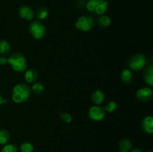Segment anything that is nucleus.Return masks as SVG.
Segmentation results:
<instances>
[{"instance_id": "nucleus-1", "label": "nucleus", "mask_w": 153, "mask_h": 152, "mask_svg": "<svg viewBox=\"0 0 153 152\" xmlns=\"http://www.w3.org/2000/svg\"><path fill=\"white\" fill-rule=\"evenodd\" d=\"M31 92V87L26 83L20 82L13 86L12 90V100L16 104H22L28 99Z\"/></svg>"}, {"instance_id": "nucleus-2", "label": "nucleus", "mask_w": 153, "mask_h": 152, "mask_svg": "<svg viewBox=\"0 0 153 152\" xmlns=\"http://www.w3.org/2000/svg\"><path fill=\"white\" fill-rule=\"evenodd\" d=\"M7 63L17 72H22L27 69V60L21 52L12 53L7 58Z\"/></svg>"}, {"instance_id": "nucleus-3", "label": "nucleus", "mask_w": 153, "mask_h": 152, "mask_svg": "<svg viewBox=\"0 0 153 152\" xmlns=\"http://www.w3.org/2000/svg\"><path fill=\"white\" fill-rule=\"evenodd\" d=\"M108 2L106 0H89L86 4L88 10L97 15H103L106 12Z\"/></svg>"}, {"instance_id": "nucleus-4", "label": "nucleus", "mask_w": 153, "mask_h": 152, "mask_svg": "<svg viewBox=\"0 0 153 152\" xmlns=\"http://www.w3.org/2000/svg\"><path fill=\"white\" fill-rule=\"evenodd\" d=\"M146 64V58L143 54H136L131 56L128 61L129 69L134 72H139L143 69Z\"/></svg>"}, {"instance_id": "nucleus-5", "label": "nucleus", "mask_w": 153, "mask_h": 152, "mask_svg": "<svg viewBox=\"0 0 153 152\" xmlns=\"http://www.w3.org/2000/svg\"><path fill=\"white\" fill-rule=\"evenodd\" d=\"M28 31L31 35L36 40L42 39L46 35V28L44 25L38 20H34L30 23Z\"/></svg>"}, {"instance_id": "nucleus-6", "label": "nucleus", "mask_w": 153, "mask_h": 152, "mask_svg": "<svg viewBox=\"0 0 153 152\" xmlns=\"http://www.w3.org/2000/svg\"><path fill=\"white\" fill-rule=\"evenodd\" d=\"M94 24H95V22L92 16H82L76 19L75 25L79 31L87 32V31H91L94 28Z\"/></svg>"}, {"instance_id": "nucleus-7", "label": "nucleus", "mask_w": 153, "mask_h": 152, "mask_svg": "<svg viewBox=\"0 0 153 152\" xmlns=\"http://www.w3.org/2000/svg\"><path fill=\"white\" fill-rule=\"evenodd\" d=\"M106 115V112L104 107H101L100 105L92 106L89 109L88 111V116L92 121L94 122H100L105 118Z\"/></svg>"}, {"instance_id": "nucleus-8", "label": "nucleus", "mask_w": 153, "mask_h": 152, "mask_svg": "<svg viewBox=\"0 0 153 152\" xmlns=\"http://www.w3.org/2000/svg\"><path fill=\"white\" fill-rule=\"evenodd\" d=\"M153 97V91L149 87L140 88L136 92V98L142 102H147Z\"/></svg>"}, {"instance_id": "nucleus-9", "label": "nucleus", "mask_w": 153, "mask_h": 152, "mask_svg": "<svg viewBox=\"0 0 153 152\" xmlns=\"http://www.w3.org/2000/svg\"><path fill=\"white\" fill-rule=\"evenodd\" d=\"M19 14L22 19L31 21L34 17V12L30 7L26 5L21 6L19 9Z\"/></svg>"}, {"instance_id": "nucleus-10", "label": "nucleus", "mask_w": 153, "mask_h": 152, "mask_svg": "<svg viewBox=\"0 0 153 152\" xmlns=\"http://www.w3.org/2000/svg\"><path fill=\"white\" fill-rule=\"evenodd\" d=\"M141 129L144 133L153 134V116L145 117L141 122Z\"/></svg>"}, {"instance_id": "nucleus-11", "label": "nucleus", "mask_w": 153, "mask_h": 152, "mask_svg": "<svg viewBox=\"0 0 153 152\" xmlns=\"http://www.w3.org/2000/svg\"><path fill=\"white\" fill-rule=\"evenodd\" d=\"M143 77L146 84L153 86V65H147L143 72Z\"/></svg>"}, {"instance_id": "nucleus-12", "label": "nucleus", "mask_w": 153, "mask_h": 152, "mask_svg": "<svg viewBox=\"0 0 153 152\" xmlns=\"http://www.w3.org/2000/svg\"><path fill=\"white\" fill-rule=\"evenodd\" d=\"M91 99L93 103L95 104V105H100L105 99V95L104 92L100 89H97L93 92L91 95Z\"/></svg>"}, {"instance_id": "nucleus-13", "label": "nucleus", "mask_w": 153, "mask_h": 152, "mask_svg": "<svg viewBox=\"0 0 153 152\" xmlns=\"http://www.w3.org/2000/svg\"><path fill=\"white\" fill-rule=\"evenodd\" d=\"M38 77V74L34 69H28L25 70V80L28 83H34Z\"/></svg>"}, {"instance_id": "nucleus-14", "label": "nucleus", "mask_w": 153, "mask_h": 152, "mask_svg": "<svg viewBox=\"0 0 153 152\" xmlns=\"http://www.w3.org/2000/svg\"><path fill=\"white\" fill-rule=\"evenodd\" d=\"M131 142L128 138H123L118 145L120 152H130L131 150Z\"/></svg>"}, {"instance_id": "nucleus-15", "label": "nucleus", "mask_w": 153, "mask_h": 152, "mask_svg": "<svg viewBox=\"0 0 153 152\" xmlns=\"http://www.w3.org/2000/svg\"><path fill=\"white\" fill-rule=\"evenodd\" d=\"M111 24V19L107 15H101L97 19V25L101 28H107Z\"/></svg>"}, {"instance_id": "nucleus-16", "label": "nucleus", "mask_w": 153, "mask_h": 152, "mask_svg": "<svg viewBox=\"0 0 153 152\" xmlns=\"http://www.w3.org/2000/svg\"><path fill=\"white\" fill-rule=\"evenodd\" d=\"M121 79H122L123 82L125 83H131L133 80L132 73H131V70L128 69H123L121 72Z\"/></svg>"}, {"instance_id": "nucleus-17", "label": "nucleus", "mask_w": 153, "mask_h": 152, "mask_svg": "<svg viewBox=\"0 0 153 152\" xmlns=\"http://www.w3.org/2000/svg\"><path fill=\"white\" fill-rule=\"evenodd\" d=\"M48 15H49V10L47 7L44 6L39 7L36 12V16L38 20H44L47 18Z\"/></svg>"}, {"instance_id": "nucleus-18", "label": "nucleus", "mask_w": 153, "mask_h": 152, "mask_svg": "<svg viewBox=\"0 0 153 152\" xmlns=\"http://www.w3.org/2000/svg\"><path fill=\"white\" fill-rule=\"evenodd\" d=\"M31 89V92H33L36 95H41V94H43L44 92L45 86L40 82H36V83H33Z\"/></svg>"}, {"instance_id": "nucleus-19", "label": "nucleus", "mask_w": 153, "mask_h": 152, "mask_svg": "<svg viewBox=\"0 0 153 152\" xmlns=\"http://www.w3.org/2000/svg\"><path fill=\"white\" fill-rule=\"evenodd\" d=\"M10 139V134L7 130H0V145H4L7 144Z\"/></svg>"}, {"instance_id": "nucleus-20", "label": "nucleus", "mask_w": 153, "mask_h": 152, "mask_svg": "<svg viewBox=\"0 0 153 152\" xmlns=\"http://www.w3.org/2000/svg\"><path fill=\"white\" fill-rule=\"evenodd\" d=\"M10 50V44L8 41L2 40L0 41V54L1 55H7Z\"/></svg>"}, {"instance_id": "nucleus-21", "label": "nucleus", "mask_w": 153, "mask_h": 152, "mask_svg": "<svg viewBox=\"0 0 153 152\" xmlns=\"http://www.w3.org/2000/svg\"><path fill=\"white\" fill-rule=\"evenodd\" d=\"M34 146L29 142H25L20 145V152H34Z\"/></svg>"}, {"instance_id": "nucleus-22", "label": "nucleus", "mask_w": 153, "mask_h": 152, "mask_svg": "<svg viewBox=\"0 0 153 152\" xmlns=\"http://www.w3.org/2000/svg\"><path fill=\"white\" fill-rule=\"evenodd\" d=\"M117 104L114 101H111L108 102L105 107H104L105 112H108L109 113H114L117 110Z\"/></svg>"}, {"instance_id": "nucleus-23", "label": "nucleus", "mask_w": 153, "mask_h": 152, "mask_svg": "<svg viewBox=\"0 0 153 152\" xmlns=\"http://www.w3.org/2000/svg\"><path fill=\"white\" fill-rule=\"evenodd\" d=\"M1 152H18V149L15 145L6 144L1 148Z\"/></svg>"}, {"instance_id": "nucleus-24", "label": "nucleus", "mask_w": 153, "mask_h": 152, "mask_svg": "<svg viewBox=\"0 0 153 152\" xmlns=\"http://www.w3.org/2000/svg\"><path fill=\"white\" fill-rule=\"evenodd\" d=\"M60 117L61 119L64 121L66 123H70L73 121V117L70 113H67V112H61L60 113Z\"/></svg>"}, {"instance_id": "nucleus-25", "label": "nucleus", "mask_w": 153, "mask_h": 152, "mask_svg": "<svg viewBox=\"0 0 153 152\" xmlns=\"http://www.w3.org/2000/svg\"><path fill=\"white\" fill-rule=\"evenodd\" d=\"M6 63H7V58L4 57H0V65L4 66Z\"/></svg>"}, {"instance_id": "nucleus-26", "label": "nucleus", "mask_w": 153, "mask_h": 152, "mask_svg": "<svg viewBox=\"0 0 153 152\" xmlns=\"http://www.w3.org/2000/svg\"><path fill=\"white\" fill-rule=\"evenodd\" d=\"M7 99H6V98H4L2 96H1V95L0 94V105L2 104H5V103H7Z\"/></svg>"}, {"instance_id": "nucleus-27", "label": "nucleus", "mask_w": 153, "mask_h": 152, "mask_svg": "<svg viewBox=\"0 0 153 152\" xmlns=\"http://www.w3.org/2000/svg\"><path fill=\"white\" fill-rule=\"evenodd\" d=\"M130 152H143V151L139 148H134L133 149V150H131V151Z\"/></svg>"}, {"instance_id": "nucleus-28", "label": "nucleus", "mask_w": 153, "mask_h": 152, "mask_svg": "<svg viewBox=\"0 0 153 152\" xmlns=\"http://www.w3.org/2000/svg\"><path fill=\"white\" fill-rule=\"evenodd\" d=\"M148 152H153V150H149Z\"/></svg>"}, {"instance_id": "nucleus-29", "label": "nucleus", "mask_w": 153, "mask_h": 152, "mask_svg": "<svg viewBox=\"0 0 153 152\" xmlns=\"http://www.w3.org/2000/svg\"><path fill=\"white\" fill-rule=\"evenodd\" d=\"M152 63H153V56H152Z\"/></svg>"}]
</instances>
